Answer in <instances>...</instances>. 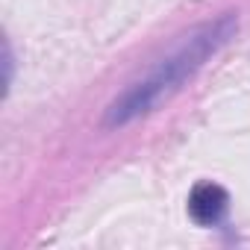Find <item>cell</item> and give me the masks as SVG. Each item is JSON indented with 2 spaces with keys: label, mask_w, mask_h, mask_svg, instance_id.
<instances>
[{
  "label": "cell",
  "mask_w": 250,
  "mask_h": 250,
  "mask_svg": "<svg viewBox=\"0 0 250 250\" xmlns=\"http://www.w3.org/2000/svg\"><path fill=\"white\" fill-rule=\"evenodd\" d=\"M238 30V18L235 12H227L209 24L194 27L188 36H183V42L162 56L142 80H136L130 88H124L106 109L103 124L106 127H127V124L150 115L159 103H165L168 97H174L186 80H191Z\"/></svg>",
  "instance_id": "6da1fadb"
},
{
  "label": "cell",
  "mask_w": 250,
  "mask_h": 250,
  "mask_svg": "<svg viewBox=\"0 0 250 250\" xmlns=\"http://www.w3.org/2000/svg\"><path fill=\"white\" fill-rule=\"evenodd\" d=\"M227 206H229V197H227V191H224L221 186H215V183H200V186H194V191H191V197H188V212H191V218H194L197 224H203V227L221 224L224 215H227Z\"/></svg>",
  "instance_id": "7a4b0ae2"
}]
</instances>
